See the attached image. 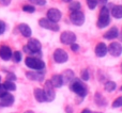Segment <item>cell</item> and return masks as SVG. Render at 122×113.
<instances>
[{
    "instance_id": "15",
    "label": "cell",
    "mask_w": 122,
    "mask_h": 113,
    "mask_svg": "<svg viewBox=\"0 0 122 113\" xmlns=\"http://www.w3.org/2000/svg\"><path fill=\"white\" fill-rule=\"evenodd\" d=\"M95 55L99 58H103L107 55V46L105 45V43H99L95 46Z\"/></svg>"
},
{
    "instance_id": "25",
    "label": "cell",
    "mask_w": 122,
    "mask_h": 113,
    "mask_svg": "<svg viewBox=\"0 0 122 113\" xmlns=\"http://www.w3.org/2000/svg\"><path fill=\"white\" fill-rule=\"evenodd\" d=\"M95 101H97V104L99 106H104L105 105V99L102 97V95L100 94V93H97V94H95Z\"/></svg>"
},
{
    "instance_id": "6",
    "label": "cell",
    "mask_w": 122,
    "mask_h": 113,
    "mask_svg": "<svg viewBox=\"0 0 122 113\" xmlns=\"http://www.w3.org/2000/svg\"><path fill=\"white\" fill-rule=\"evenodd\" d=\"M60 42L63 45H72L76 42V34L72 31H64L60 35Z\"/></svg>"
},
{
    "instance_id": "12",
    "label": "cell",
    "mask_w": 122,
    "mask_h": 113,
    "mask_svg": "<svg viewBox=\"0 0 122 113\" xmlns=\"http://www.w3.org/2000/svg\"><path fill=\"white\" fill-rule=\"evenodd\" d=\"M14 96L10 93H6L5 95L0 97V107H11L14 104Z\"/></svg>"
},
{
    "instance_id": "22",
    "label": "cell",
    "mask_w": 122,
    "mask_h": 113,
    "mask_svg": "<svg viewBox=\"0 0 122 113\" xmlns=\"http://www.w3.org/2000/svg\"><path fill=\"white\" fill-rule=\"evenodd\" d=\"M69 9H70V11H71V13L77 12V11H80L81 4H80V2H78V1H71L70 2Z\"/></svg>"
},
{
    "instance_id": "39",
    "label": "cell",
    "mask_w": 122,
    "mask_h": 113,
    "mask_svg": "<svg viewBox=\"0 0 122 113\" xmlns=\"http://www.w3.org/2000/svg\"><path fill=\"white\" fill-rule=\"evenodd\" d=\"M24 113H34L33 111H31V110H27V111H25Z\"/></svg>"
},
{
    "instance_id": "3",
    "label": "cell",
    "mask_w": 122,
    "mask_h": 113,
    "mask_svg": "<svg viewBox=\"0 0 122 113\" xmlns=\"http://www.w3.org/2000/svg\"><path fill=\"white\" fill-rule=\"evenodd\" d=\"M25 64L30 69H33L36 71H41L45 68V63L41 59L34 58V56H27L25 60Z\"/></svg>"
},
{
    "instance_id": "8",
    "label": "cell",
    "mask_w": 122,
    "mask_h": 113,
    "mask_svg": "<svg viewBox=\"0 0 122 113\" xmlns=\"http://www.w3.org/2000/svg\"><path fill=\"white\" fill-rule=\"evenodd\" d=\"M53 58L56 63L62 64V63H65L69 60V55H67V52L65 50H63V49H61V48H58L54 51Z\"/></svg>"
},
{
    "instance_id": "23",
    "label": "cell",
    "mask_w": 122,
    "mask_h": 113,
    "mask_svg": "<svg viewBox=\"0 0 122 113\" xmlns=\"http://www.w3.org/2000/svg\"><path fill=\"white\" fill-rule=\"evenodd\" d=\"M105 90L107 91V92H114L115 90H116V88H117V84H116V82H114V81H107L105 83Z\"/></svg>"
},
{
    "instance_id": "1",
    "label": "cell",
    "mask_w": 122,
    "mask_h": 113,
    "mask_svg": "<svg viewBox=\"0 0 122 113\" xmlns=\"http://www.w3.org/2000/svg\"><path fill=\"white\" fill-rule=\"evenodd\" d=\"M70 90L80 97H85L87 95V93H88L87 86L79 79H73L70 82Z\"/></svg>"
},
{
    "instance_id": "2",
    "label": "cell",
    "mask_w": 122,
    "mask_h": 113,
    "mask_svg": "<svg viewBox=\"0 0 122 113\" xmlns=\"http://www.w3.org/2000/svg\"><path fill=\"white\" fill-rule=\"evenodd\" d=\"M110 23V15H109V9L106 5H103L100 11V16L97 21V26L100 29L107 27Z\"/></svg>"
},
{
    "instance_id": "18",
    "label": "cell",
    "mask_w": 122,
    "mask_h": 113,
    "mask_svg": "<svg viewBox=\"0 0 122 113\" xmlns=\"http://www.w3.org/2000/svg\"><path fill=\"white\" fill-rule=\"evenodd\" d=\"M61 77H62L63 83H70L74 79V71H71V69H66V71H63Z\"/></svg>"
},
{
    "instance_id": "16",
    "label": "cell",
    "mask_w": 122,
    "mask_h": 113,
    "mask_svg": "<svg viewBox=\"0 0 122 113\" xmlns=\"http://www.w3.org/2000/svg\"><path fill=\"white\" fill-rule=\"evenodd\" d=\"M104 38H106V40H115V38H117L119 36V30L117 27H112L110 28L109 30H108L106 33H104Z\"/></svg>"
},
{
    "instance_id": "33",
    "label": "cell",
    "mask_w": 122,
    "mask_h": 113,
    "mask_svg": "<svg viewBox=\"0 0 122 113\" xmlns=\"http://www.w3.org/2000/svg\"><path fill=\"white\" fill-rule=\"evenodd\" d=\"M5 29H6V25L4 21L0 20V35H2V34L5 32Z\"/></svg>"
},
{
    "instance_id": "27",
    "label": "cell",
    "mask_w": 122,
    "mask_h": 113,
    "mask_svg": "<svg viewBox=\"0 0 122 113\" xmlns=\"http://www.w3.org/2000/svg\"><path fill=\"white\" fill-rule=\"evenodd\" d=\"M86 1H87V5H88V8L90 10H94L97 8V5L99 4L97 0H86Z\"/></svg>"
},
{
    "instance_id": "19",
    "label": "cell",
    "mask_w": 122,
    "mask_h": 113,
    "mask_svg": "<svg viewBox=\"0 0 122 113\" xmlns=\"http://www.w3.org/2000/svg\"><path fill=\"white\" fill-rule=\"evenodd\" d=\"M51 82L54 88H57V89H59L63 85V80H62L61 75H53V77H51Z\"/></svg>"
},
{
    "instance_id": "20",
    "label": "cell",
    "mask_w": 122,
    "mask_h": 113,
    "mask_svg": "<svg viewBox=\"0 0 122 113\" xmlns=\"http://www.w3.org/2000/svg\"><path fill=\"white\" fill-rule=\"evenodd\" d=\"M33 94H34V98L36 99V101H39V103H44V101H46L45 100L44 92H43L42 89H40V88L34 89Z\"/></svg>"
},
{
    "instance_id": "7",
    "label": "cell",
    "mask_w": 122,
    "mask_h": 113,
    "mask_svg": "<svg viewBox=\"0 0 122 113\" xmlns=\"http://www.w3.org/2000/svg\"><path fill=\"white\" fill-rule=\"evenodd\" d=\"M29 49L30 53L31 55H36V53H40L41 49H42V45H41V42L36 38H29L28 41V44L26 45Z\"/></svg>"
},
{
    "instance_id": "40",
    "label": "cell",
    "mask_w": 122,
    "mask_h": 113,
    "mask_svg": "<svg viewBox=\"0 0 122 113\" xmlns=\"http://www.w3.org/2000/svg\"><path fill=\"white\" fill-rule=\"evenodd\" d=\"M63 2H71V1H73V0H62Z\"/></svg>"
},
{
    "instance_id": "24",
    "label": "cell",
    "mask_w": 122,
    "mask_h": 113,
    "mask_svg": "<svg viewBox=\"0 0 122 113\" xmlns=\"http://www.w3.org/2000/svg\"><path fill=\"white\" fill-rule=\"evenodd\" d=\"M3 86H4V89L6 90V92H12V91H15L16 90V85H15V83L14 82H12V81H5L3 83Z\"/></svg>"
},
{
    "instance_id": "41",
    "label": "cell",
    "mask_w": 122,
    "mask_h": 113,
    "mask_svg": "<svg viewBox=\"0 0 122 113\" xmlns=\"http://www.w3.org/2000/svg\"><path fill=\"white\" fill-rule=\"evenodd\" d=\"M119 38H120V41H121V42H122V33L120 34V33H119Z\"/></svg>"
},
{
    "instance_id": "34",
    "label": "cell",
    "mask_w": 122,
    "mask_h": 113,
    "mask_svg": "<svg viewBox=\"0 0 122 113\" xmlns=\"http://www.w3.org/2000/svg\"><path fill=\"white\" fill-rule=\"evenodd\" d=\"M70 48H71V50L72 51H78L79 50V45L78 44H76V43H74V44H72V45H70Z\"/></svg>"
},
{
    "instance_id": "26",
    "label": "cell",
    "mask_w": 122,
    "mask_h": 113,
    "mask_svg": "<svg viewBox=\"0 0 122 113\" xmlns=\"http://www.w3.org/2000/svg\"><path fill=\"white\" fill-rule=\"evenodd\" d=\"M12 58H13V60H14V62H16V63H19L21 61V52L20 51H14L13 52V55H12Z\"/></svg>"
},
{
    "instance_id": "5",
    "label": "cell",
    "mask_w": 122,
    "mask_h": 113,
    "mask_svg": "<svg viewBox=\"0 0 122 113\" xmlns=\"http://www.w3.org/2000/svg\"><path fill=\"white\" fill-rule=\"evenodd\" d=\"M85 14L81 11H77V12H73L70 15V20L74 26H82L85 24Z\"/></svg>"
},
{
    "instance_id": "30",
    "label": "cell",
    "mask_w": 122,
    "mask_h": 113,
    "mask_svg": "<svg viewBox=\"0 0 122 113\" xmlns=\"http://www.w3.org/2000/svg\"><path fill=\"white\" fill-rule=\"evenodd\" d=\"M119 107H122V96L116 98L114 100V103H112V108H119Z\"/></svg>"
},
{
    "instance_id": "38",
    "label": "cell",
    "mask_w": 122,
    "mask_h": 113,
    "mask_svg": "<svg viewBox=\"0 0 122 113\" xmlns=\"http://www.w3.org/2000/svg\"><path fill=\"white\" fill-rule=\"evenodd\" d=\"M81 113H92V111L91 110H89V109H85V110H82Z\"/></svg>"
},
{
    "instance_id": "17",
    "label": "cell",
    "mask_w": 122,
    "mask_h": 113,
    "mask_svg": "<svg viewBox=\"0 0 122 113\" xmlns=\"http://www.w3.org/2000/svg\"><path fill=\"white\" fill-rule=\"evenodd\" d=\"M18 30H19V32L23 34V36H25V38H30L32 34L31 28H30L27 24H20V25L18 26Z\"/></svg>"
},
{
    "instance_id": "37",
    "label": "cell",
    "mask_w": 122,
    "mask_h": 113,
    "mask_svg": "<svg viewBox=\"0 0 122 113\" xmlns=\"http://www.w3.org/2000/svg\"><path fill=\"white\" fill-rule=\"evenodd\" d=\"M65 111H66V113H73V110L71 109V107H66L65 108Z\"/></svg>"
},
{
    "instance_id": "35",
    "label": "cell",
    "mask_w": 122,
    "mask_h": 113,
    "mask_svg": "<svg viewBox=\"0 0 122 113\" xmlns=\"http://www.w3.org/2000/svg\"><path fill=\"white\" fill-rule=\"evenodd\" d=\"M6 90L5 89H4V86H3V84H1L0 83V97L1 96H3V95H5L6 94Z\"/></svg>"
},
{
    "instance_id": "31",
    "label": "cell",
    "mask_w": 122,
    "mask_h": 113,
    "mask_svg": "<svg viewBox=\"0 0 122 113\" xmlns=\"http://www.w3.org/2000/svg\"><path fill=\"white\" fill-rule=\"evenodd\" d=\"M29 1L31 2V3L36 4V5H40V6L46 4V0H29Z\"/></svg>"
},
{
    "instance_id": "4",
    "label": "cell",
    "mask_w": 122,
    "mask_h": 113,
    "mask_svg": "<svg viewBox=\"0 0 122 113\" xmlns=\"http://www.w3.org/2000/svg\"><path fill=\"white\" fill-rule=\"evenodd\" d=\"M43 92H44L45 100H46V101L51 103V101L55 99L56 92H55V88L53 86L51 80H47V81L45 82V85H44V90H43Z\"/></svg>"
},
{
    "instance_id": "29",
    "label": "cell",
    "mask_w": 122,
    "mask_h": 113,
    "mask_svg": "<svg viewBox=\"0 0 122 113\" xmlns=\"http://www.w3.org/2000/svg\"><path fill=\"white\" fill-rule=\"evenodd\" d=\"M80 77H81V80L84 81H88L89 78H90V74H89V71L88 69H84L80 74Z\"/></svg>"
},
{
    "instance_id": "11",
    "label": "cell",
    "mask_w": 122,
    "mask_h": 113,
    "mask_svg": "<svg viewBox=\"0 0 122 113\" xmlns=\"http://www.w3.org/2000/svg\"><path fill=\"white\" fill-rule=\"evenodd\" d=\"M107 52H109L112 56H120L122 53V45L118 42H114L108 46Z\"/></svg>"
},
{
    "instance_id": "43",
    "label": "cell",
    "mask_w": 122,
    "mask_h": 113,
    "mask_svg": "<svg viewBox=\"0 0 122 113\" xmlns=\"http://www.w3.org/2000/svg\"><path fill=\"white\" fill-rule=\"evenodd\" d=\"M0 81H1V76H0Z\"/></svg>"
},
{
    "instance_id": "36",
    "label": "cell",
    "mask_w": 122,
    "mask_h": 113,
    "mask_svg": "<svg viewBox=\"0 0 122 113\" xmlns=\"http://www.w3.org/2000/svg\"><path fill=\"white\" fill-rule=\"evenodd\" d=\"M0 3L2 4V5H9V4L11 3V0H0Z\"/></svg>"
},
{
    "instance_id": "44",
    "label": "cell",
    "mask_w": 122,
    "mask_h": 113,
    "mask_svg": "<svg viewBox=\"0 0 122 113\" xmlns=\"http://www.w3.org/2000/svg\"><path fill=\"white\" fill-rule=\"evenodd\" d=\"M120 90H121V92H122V86H121V89H120Z\"/></svg>"
},
{
    "instance_id": "10",
    "label": "cell",
    "mask_w": 122,
    "mask_h": 113,
    "mask_svg": "<svg viewBox=\"0 0 122 113\" xmlns=\"http://www.w3.org/2000/svg\"><path fill=\"white\" fill-rule=\"evenodd\" d=\"M61 17H62V14H61V12L58 9L56 8H51L48 10V12H47V17L46 18L48 19V20H51V23H55L57 24L58 21L61 19Z\"/></svg>"
},
{
    "instance_id": "21",
    "label": "cell",
    "mask_w": 122,
    "mask_h": 113,
    "mask_svg": "<svg viewBox=\"0 0 122 113\" xmlns=\"http://www.w3.org/2000/svg\"><path fill=\"white\" fill-rule=\"evenodd\" d=\"M112 15L116 19H121L122 18V5H114L112 9Z\"/></svg>"
},
{
    "instance_id": "9",
    "label": "cell",
    "mask_w": 122,
    "mask_h": 113,
    "mask_svg": "<svg viewBox=\"0 0 122 113\" xmlns=\"http://www.w3.org/2000/svg\"><path fill=\"white\" fill-rule=\"evenodd\" d=\"M39 25L41 26L42 28L44 29H47V30H51V31H54V32H57L60 30V27L55 23H51V20H48L47 18H41L39 20Z\"/></svg>"
},
{
    "instance_id": "28",
    "label": "cell",
    "mask_w": 122,
    "mask_h": 113,
    "mask_svg": "<svg viewBox=\"0 0 122 113\" xmlns=\"http://www.w3.org/2000/svg\"><path fill=\"white\" fill-rule=\"evenodd\" d=\"M23 11L27 13H34L36 12V8L33 5H30V4H26L23 6Z\"/></svg>"
},
{
    "instance_id": "42",
    "label": "cell",
    "mask_w": 122,
    "mask_h": 113,
    "mask_svg": "<svg viewBox=\"0 0 122 113\" xmlns=\"http://www.w3.org/2000/svg\"><path fill=\"white\" fill-rule=\"evenodd\" d=\"M92 113H102V112H92Z\"/></svg>"
},
{
    "instance_id": "14",
    "label": "cell",
    "mask_w": 122,
    "mask_h": 113,
    "mask_svg": "<svg viewBox=\"0 0 122 113\" xmlns=\"http://www.w3.org/2000/svg\"><path fill=\"white\" fill-rule=\"evenodd\" d=\"M26 77L29 80L32 81H43L44 79V73L43 71H27L26 73Z\"/></svg>"
},
{
    "instance_id": "32",
    "label": "cell",
    "mask_w": 122,
    "mask_h": 113,
    "mask_svg": "<svg viewBox=\"0 0 122 113\" xmlns=\"http://www.w3.org/2000/svg\"><path fill=\"white\" fill-rule=\"evenodd\" d=\"M15 80H16V76H15V74L9 73L8 75H6V81H12V82H14Z\"/></svg>"
},
{
    "instance_id": "45",
    "label": "cell",
    "mask_w": 122,
    "mask_h": 113,
    "mask_svg": "<svg viewBox=\"0 0 122 113\" xmlns=\"http://www.w3.org/2000/svg\"><path fill=\"white\" fill-rule=\"evenodd\" d=\"M121 68H122V65H121Z\"/></svg>"
},
{
    "instance_id": "13",
    "label": "cell",
    "mask_w": 122,
    "mask_h": 113,
    "mask_svg": "<svg viewBox=\"0 0 122 113\" xmlns=\"http://www.w3.org/2000/svg\"><path fill=\"white\" fill-rule=\"evenodd\" d=\"M12 55H13V52L9 46H6V45L0 46V58L3 61L11 60V59H12Z\"/></svg>"
}]
</instances>
